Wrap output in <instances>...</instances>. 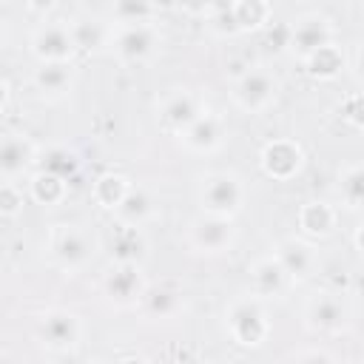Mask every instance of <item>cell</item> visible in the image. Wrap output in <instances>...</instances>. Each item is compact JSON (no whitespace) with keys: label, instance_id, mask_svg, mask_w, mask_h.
Here are the masks:
<instances>
[{"label":"cell","instance_id":"obj_36","mask_svg":"<svg viewBox=\"0 0 364 364\" xmlns=\"http://www.w3.org/2000/svg\"><path fill=\"white\" fill-rule=\"evenodd\" d=\"M0 355H3V353H0Z\"/></svg>","mask_w":364,"mask_h":364},{"label":"cell","instance_id":"obj_5","mask_svg":"<svg viewBox=\"0 0 364 364\" xmlns=\"http://www.w3.org/2000/svg\"><path fill=\"white\" fill-rule=\"evenodd\" d=\"M162 43H165V34L156 20L128 23V26H114L108 51L114 54L119 65L136 68V65H148L151 60H156L162 51Z\"/></svg>","mask_w":364,"mask_h":364},{"label":"cell","instance_id":"obj_27","mask_svg":"<svg viewBox=\"0 0 364 364\" xmlns=\"http://www.w3.org/2000/svg\"><path fill=\"white\" fill-rule=\"evenodd\" d=\"M28 196L43 208H54L68 196V179L54 171L40 168V171L28 173Z\"/></svg>","mask_w":364,"mask_h":364},{"label":"cell","instance_id":"obj_34","mask_svg":"<svg viewBox=\"0 0 364 364\" xmlns=\"http://www.w3.org/2000/svg\"><path fill=\"white\" fill-rule=\"evenodd\" d=\"M57 3L60 0H26V9L31 11V14H37V17H51V11L57 9Z\"/></svg>","mask_w":364,"mask_h":364},{"label":"cell","instance_id":"obj_14","mask_svg":"<svg viewBox=\"0 0 364 364\" xmlns=\"http://www.w3.org/2000/svg\"><path fill=\"white\" fill-rule=\"evenodd\" d=\"M225 142H228V122L222 114L208 111V108L179 134V145L193 156H210L222 151Z\"/></svg>","mask_w":364,"mask_h":364},{"label":"cell","instance_id":"obj_21","mask_svg":"<svg viewBox=\"0 0 364 364\" xmlns=\"http://www.w3.org/2000/svg\"><path fill=\"white\" fill-rule=\"evenodd\" d=\"M114 213V222L119 225H128V228H148L156 216H159V205H156V196L151 193V188L145 185H131L128 193L122 196V202L111 210Z\"/></svg>","mask_w":364,"mask_h":364},{"label":"cell","instance_id":"obj_29","mask_svg":"<svg viewBox=\"0 0 364 364\" xmlns=\"http://www.w3.org/2000/svg\"><path fill=\"white\" fill-rule=\"evenodd\" d=\"M148 20H156V11H154L151 0H114V9H111V23L114 26L148 23Z\"/></svg>","mask_w":364,"mask_h":364},{"label":"cell","instance_id":"obj_22","mask_svg":"<svg viewBox=\"0 0 364 364\" xmlns=\"http://www.w3.org/2000/svg\"><path fill=\"white\" fill-rule=\"evenodd\" d=\"M228 11V20L236 34H253L270 26L273 20V6L270 0H228L222 3Z\"/></svg>","mask_w":364,"mask_h":364},{"label":"cell","instance_id":"obj_6","mask_svg":"<svg viewBox=\"0 0 364 364\" xmlns=\"http://www.w3.org/2000/svg\"><path fill=\"white\" fill-rule=\"evenodd\" d=\"M279 91H282V82L267 65H250L230 82V102L242 114L256 117L276 105Z\"/></svg>","mask_w":364,"mask_h":364},{"label":"cell","instance_id":"obj_11","mask_svg":"<svg viewBox=\"0 0 364 364\" xmlns=\"http://www.w3.org/2000/svg\"><path fill=\"white\" fill-rule=\"evenodd\" d=\"M28 51L37 63H57V60H74L77 46L71 34V23L60 17H46L34 26L28 34Z\"/></svg>","mask_w":364,"mask_h":364},{"label":"cell","instance_id":"obj_33","mask_svg":"<svg viewBox=\"0 0 364 364\" xmlns=\"http://www.w3.org/2000/svg\"><path fill=\"white\" fill-rule=\"evenodd\" d=\"M290 358H293V361H336L333 353H327V350H316V347H310V350H293Z\"/></svg>","mask_w":364,"mask_h":364},{"label":"cell","instance_id":"obj_20","mask_svg":"<svg viewBox=\"0 0 364 364\" xmlns=\"http://www.w3.org/2000/svg\"><path fill=\"white\" fill-rule=\"evenodd\" d=\"M296 225H299V236L310 242H324L338 228V208L324 199H307L296 213Z\"/></svg>","mask_w":364,"mask_h":364},{"label":"cell","instance_id":"obj_7","mask_svg":"<svg viewBox=\"0 0 364 364\" xmlns=\"http://www.w3.org/2000/svg\"><path fill=\"white\" fill-rule=\"evenodd\" d=\"M236 239H239V228H236V219H230V216H216V213L199 210L185 228L188 247L196 256H208V259L230 253Z\"/></svg>","mask_w":364,"mask_h":364},{"label":"cell","instance_id":"obj_8","mask_svg":"<svg viewBox=\"0 0 364 364\" xmlns=\"http://www.w3.org/2000/svg\"><path fill=\"white\" fill-rule=\"evenodd\" d=\"M82 333H85L82 318L68 307H46L34 318L37 344L46 347L48 353H57V355L77 350L82 341Z\"/></svg>","mask_w":364,"mask_h":364},{"label":"cell","instance_id":"obj_25","mask_svg":"<svg viewBox=\"0 0 364 364\" xmlns=\"http://www.w3.org/2000/svg\"><path fill=\"white\" fill-rule=\"evenodd\" d=\"M336 196H338V205L344 210L361 213V208H364V165L358 159H353V162L338 168Z\"/></svg>","mask_w":364,"mask_h":364},{"label":"cell","instance_id":"obj_16","mask_svg":"<svg viewBox=\"0 0 364 364\" xmlns=\"http://www.w3.org/2000/svg\"><path fill=\"white\" fill-rule=\"evenodd\" d=\"M247 279H250V293L259 296V299H264V301L284 299L293 290V279L287 276V270L282 267V262L273 256V250L250 262Z\"/></svg>","mask_w":364,"mask_h":364},{"label":"cell","instance_id":"obj_31","mask_svg":"<svg viewBox=\"0 0 364 364\" xmlns=\"http://www.w3.org/2000/svg\"><path fill=\"white\" fill-rule=\"evenodd\" d=\"M43 168H46V171H54V173H60V176H65V179H71L74 171H77V162H74V156H71L68 151L54 148V151L48 154V162H46Z\"/></svg>","mask_w":364,"mask_h":364},{"label":"cell","instance_id":"obj_28","mask_svg":"<svg viewBox=\"0 0 364 364\" xmlns=\"http://www.w3.org/2000/svg\"><path fill=\"white\" fill-rule=\"evenodd\" d=\"M134 182L125 176V173H119V171H105V173H100L97 179H94V185H91V199L102 208V210H114L119 202H122V196L128 193V188H131Z\"/></svg>","mask_w":364,"mask_h":364},{"label":"cell","instance_id":"obj_26","mask_svg":"<svg viewBox=\"0 0 364 364\" xmlns=\"http://www.w3.org/2000/svg\"><path fill=\"white\" fill-rule=\"evenodd\" d=\"M108 250H111V259L114 262H142V256L148 250L145 230L114 222V230L108 236Z\"/></svg>","mask_w":364,"mask_h":364},{"label":"cell","instance_id":"obj_3","mask_svg":"<svg viewBox=\"0 0 364 364\" xmlns=\"http://www.w3.org/2000/svg\"><path fill=\"white\" fill-rule=\"evenodd\" d=\"M270 330H273V321L264 299L245 293L225 307V333L236 347L256 350L270 338Z\"/></svg>","mask_w":364,"mask_h":364},{"label":"cell","instance_id":"obj_30","mask_svg":"<svg viewBox=\"0 0 364 364\" xmlns=\"http://www.w3.org/2000/svg\"><path fill=\"white\" fill-rule=\"evenodd\" d=\"M26 208V193L20 182H0V216H20Z\"/></svg>","mask_w":364,"mask_h":364},{"label":"cell","instance_id":"obj_15","mask_svg":"<svg viewBox=\"0 0 364 364\" xmlns=\"http://www.w3.org/2000/svg\"><path fill=\"white\" fill-rule=\"evenodd\" d=\"M136 310L148 321H173L185 313V290L173 279L145 284V293H142Z\"/></svg>","mask_w":364,"mask_h":364},{"label":"cell","instance_id":"obj_35","mask_svg":"<svg viewBox=\"0 0 364 364\" xmlns=\"http://www.w3.org/2000/svg\"><path fill=\"white\" fill-rule=\"evenodd\" d=\"M9 100H11V85H9V80H6V77H0V114L6 111Z\"/></svg>","mask_w":364,"mask_h":364},{"label":"cell","instance_id":"obj_4","mask_svg":"<svg viewBox=\"0 0 364 364\" xmlns=\"http://www.w3.org/2000/svg\"><path fill=\"white\" fill-rule=\"evenodd\" d=\"M196 202H199V210L205 213L236 219L247 205V185L236 171H228V168L208 171L199 176Z\"/></svg>","mask_w":364,"mask_h":364},{"label":"cell","instance_id":"obj_24","mask_svg":"<svg viewBox=\"0 0 364 364\" xmlns=\"http://www.w3.org/2000/svg\"><path fill=\"white\" fill-rule=\"evenodd\" d=\"M301 68H304V74H307L310 80L330 82V80H336V77L347 68V54H344V48L333 40V43L321 46L318 51H313L307 60H301Z\"/></svg>","mask_w":364,"mask_h":364},{"label":"cell","instance_id":"obj_19","mask_svg":"<svg viewBox=\"0 0 364 364\" xmlns=\"http://www.w3.org/2000/svg\"><path fill=\"white\" fill-rule=\"evenodd\" d=\"M37 162V145L26 134H0V182H20Z\"/></svg>","mask_w":364,"mask_h":364},{"label":"cell","instance_id":"obj_2","mask_svg":"<svg viewBox=\"0 0 364 364\" xmlns=\"http://www.w3.org/2000/svg\"><path fill=\"white\" fill-rule=\"evenodd\" d=\"M301 327L313 338H341L353 327V304L338 290H316L301 304Z\"/></svg>","mask_w":364,"mask_h":364},{"label":"cell","instance_id":"obj_23","mask_svg":"<svg viewBox=\"0 0 364 364\" xmlns=\"http://www.w3.org/2000/svg\"><path fill=\"white\" fill-rule=\"evenodd\" d=\"M68 23H71V34H74L77 51H82V54L108 51L111 31H114V23L111 20L94 14V17H77V20H68Z\"/></svg>","mask_w":364,"mask_h":364},{"label":"cell","instance_id":"obj_9","mask_svg":"<svg viewBox=\"0 0 364 364\" xmlns=\"http://www.w3.org/2000/svg\"><path fill=\"white\" fill-rule=\"evenodd\" d=\"M145 273L142 262H114L100 279V293L114 310H136L142 293H145Z\"/></svg>","mask_w":364,"mask_h":364},{"label":"cell","instance_id":"obj_1","mask_svg":"<svg viewBox=\"0 0 364 364\" xmlns=\"http://www.w3.org/2000/svg\"><path fill=\"white\" fill-rule=\"evenodd\" d=\"M100 250V239L80 222H54L46 233V256L54 270L63 276L85 273Z\"/></svg>","mask_w":364,"mask_h":364},{"label":"cell","instance_id":"obj_12","mask_svg":"<svg viewBox=\"0 0 364 364\" xmlns=\"http://www.w3.org/2000/svg\"><path fill=\"white\" fill-rule=\"evenodd\" d=\"M205 97L193 88H171L156 100V122L162 131L179 136L202 111H205Z\"/></svg>","mask_w":364,"mask_h":364},{"label":"cell","instance_id":"obj_32","mask_svg":"<svg viewBox=\"0 0 364 364\" xmlns=\"http://www.w3.org/2000/svg\"><path fill=\"white\" fill-rule=\"evenodd\" d=\"M176 6L191 17H210V11L219 6V0H176Z\"/></svg>","mask_w":364,"mask_h":364},{"label":"cell","instance_id":"obj_10","mask_svg":"<svg viewBox=\"0 0 364 364\" xmlns=\"http://www.w3.org/2000/svg\"><path fill=\"white\" fill-rule=\"evenodd\" d=\"M336 37V26L327 14H318V11H307V14H299L287 28H284V46H287V54L293 60H307L313 51H318L321 46L333 43Z\"/></svg>","mask_w":364,"mask_h":364},{"label":"cell","instance_id":"obj_18","mask_svg":"<svg viewBox=\"0 0 364 364\" xmlns=\"http://www.w3.org/2000/svg\"><path fill=\"white\" fill-rule=\"evenodd\" d=\"M273 256L282 262V267L287 270L293 284L316 276V270H318V247H316V242H310L304 236H284L273 247Z\"/></svg>","mask_w":364,"mask_h":364},{"label":"cell","instance_id":"obj_13","mask_svg":"<svg viewBox=\"0 0 364 364\" xmlns=\"http://www.w3.org/2000/svg\"><path fill=\"white\" fill-rule=\"evenodd\" d=\"M304 162H307V156H304L301 142H296L290 136H276V139L264 142L259 151V168L273 182L296 179L304 171Z\"/></svg>","mask_w":364,"mask_h":364},{"label":"cell","instance_id":"obj_17","mask_svg":"<svg viewBox=\"0 0 364 364\" xmlns=\"http://www.w3.org/2000/svg\"><path fill=\"white\" fill-rule=\"evenodd\" d=\"M31 85L46 102H60L77 88V65L74 60H57V63H37L31 71Z\"/></svg>","mask_w":364,"mask_h":364}]
</instances>
